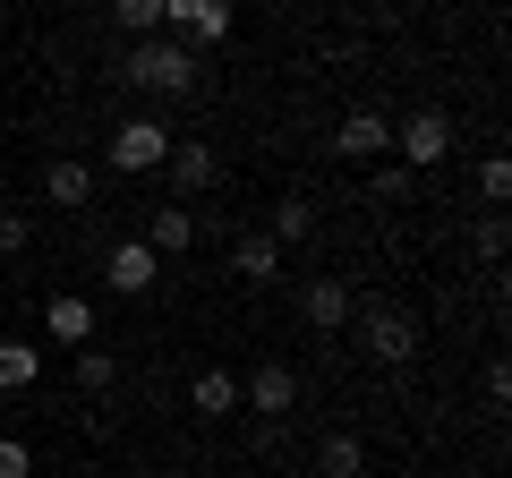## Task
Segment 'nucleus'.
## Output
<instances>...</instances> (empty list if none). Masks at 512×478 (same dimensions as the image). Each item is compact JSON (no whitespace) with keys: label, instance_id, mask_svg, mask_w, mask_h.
<instances>
[{"label":"nucleus","instance_id":"nucleus-1","mask_svg":"<svg viewBox=\"0 0 512 478\" xmlns=\"http://www.w3.org/2000/svg\"><path fill=\"white\" fill-rule=\"evenodd\" d=\"M120 77H128V86H146V94H163V103H180V94H197V52H188L180 35L137 43V52L120 60Z\"/></svg>","mask_w":512,"mask_h":478},{"label":"nucleus","instance_id":"nucleus-2","mask_svg":"<svg viewBox=\"0 0 512 478\" xmlns=\"http://www.w3.org/2000/svg\"><path fill=\"white\" fill-rule=\"evenodd\" d=\"M350 325H359V350L376 368H410V359H419V325H410L402 308H350Z\"/></svg>","mask_w":512,"mask_h":478},{"label":"nucleus","instance_id":"nucleus-3","mask_svg":"<svg viewBox=\"0 0 512 478\" xmlns=\"http://www.w3.org/2000/svg\"><path fill=\"white\" fill-rule=\"evenodd\" d=\"M453 154V111H410L402 129H393V163H410V171H427V163H444Z\"/></svg>","mask_w":512,"mask_h":478},{"label":"nucleus","instance_id":"nucleus-4","mask_svg":"<svg viewBox=\"0 0 512 478\" xmlns=\"http://www.w3.org/2000/svg\"><path fill=\"white\" fill-rule=\"evenodd\" d=\"M180 146V137L163 129V120H120V129H111V171H163V154Z\"/></svg>","mask_w":512,"mask_h":478},{"label":"nucleus","instance_id":"nucleus-5","mask_svg":"<svg viewBox=\"0 0 512 478\" xmlns=\"http://www.w3.org/2000/svg\"><path fill=\"white\" fill-rule=\"evenodd\" d=\"M103 282H111V291H120V299H146L154 282H163V257H154L146 239H120V248H111V257H103Z\"/></svg>","mask_w":512,"mask_h":478},{"label":"nucleus","instance_id":"nucleus-6","mask_svg":"<svg viewBox=\"0 0 512 478\" xmlns=\"http://www.w3.org/2000/svg\"><path fill=\"white\" fill-rule=\"evenodd\" d=\"M239 410H256V419H282V410H299V376L282 368V359H265L256 376H239Z\"/></svg>","mask_w":512,"mask_h":478},{"label":"nucleus","instance_id":"nucleus-7","mask_svg":"<svg viewBox=\"0 0 512 478\" xmlns=\"http://www.w3.org/2000/svg\"><path fill=\"white\" fill-rule=\"evenodd\" d=\"M163 18L180 26V43H188V52H205V43H222V35H231V0H171Z\"/></svg>","mask_w":512,"mask_h":478},{"label":"nucleus","instance_id":"nucleus-8","mask_svg":"<svg viewBox=\"0 0 512 478\" xmlns=\"http://www.w3.org/2000/svg\"><path fill=\"white\" fill-rule=\"evenodd\" d=\"M333 146H342L350 163H384V154H393V120H384V111H350L342 129H333Z\"/></svg>","mask_w":512,"mask_h":478},{"label":"nucleus","instance_id":"nucleus-9","mask_svg":"<svg viewBox=\"0 0 512 478\" xmlns=\"http://www.w3.org/2000/svg\"><path fill=\"white\" fill-rule=\"evenodd\" d=\"M163 171H171V180H180V205H188V197H205V188L222 180L214 146H197V137H188V146H171V154H163Z\"/></svg>","mask_w":512,"mask_h":478},{"label":"nucleus","instance_id":"nucleus-10","mask_svg":"<svg viewBox=\"0 0 512 478\" xmlns=\"http://www.w3.org/2000/svg\"><path fill=\"white\" fill-rule=\"evenodd\" d=\"M188 410H197V419H231L239 410V376L231 368H197L188 376Z\"/></svg>","mask_w":512,"mask_h":478},{"label":"nucleus","instance_id":"nucleus-11","mask_svg":"<svg viewBox=\"0 0 512 478\" xmlns=\"http://www.w3.org/2000/svg\"><path fill=\"white\" fill-rule=\"evenodd\" d=\"M43 325H52V342L86 350V342H94V299H77V291H52V308H43Z\"/></svg>","mask_w":512,"mask_h":478},{"label":"nucleus","instance_id":"nucleus-12","mask_svg":"<svg viewBox=\"0 0 512 478\" xmlns=\"http://www.w3.org/2000/svg\"><path fill=\"white\" fill-rule=\"evenodd\" d=\"M146 248H154V257H188V248H197V214H188V205H154Z\"/></svg>","mask_w":512,"mask_h":478},{"label":"nucleus","instance_id":"nucleus-13","mask_svg":"<svg viewBox=\"0 0 512 478\" xmlns=\"http://www.w3.org/2000/svg\"><path fill=\"white\" fill-rule=\"evenodd\" d=\"M299 308H308V325H316V333H342V325H350V308H359V299H350V291H342V282H333V274H316V282H308V299H299Z\"/></svg>","mask_w":512,"mask_h":478},{"label":"nucleus","instance_id":"nucleus-14","mask_svg":"<svg viewBox=\"0 0 512 478\" xmlns=\"http://www.w3.org/2000/svg\"><path fill=\"white\" fill-rule=\"evenodd\" d=\"M43 197L77 214V205L94 197V171H86V163H69V154H52V163H43Z\"/></svg>","mask_w":512,"mask_h":478},{"label":"nucleus","instance_id":"nucleus-15","mask_svg":"<svg viewBox=\"0 0 512 478\" xmlns=\"http://www.w3.org/2000/svg\"><path fill=\"white\" fill-rule=\"evenodd\" d=\"M231 274L265 291V282L282 274V248H274V239H265V231H248V239H239V248H231Z\"/></svg>","mask_w":512,"mask_h":478},{"label":"nucleus","instance_id":"nucleus-16","mask_svg":"<svg viewBox=\"0 0 512 478\" xmlns=\"http://www.w3.org/2000/svg\"><path fill=\"white\" fill-rule=\"evenodd\" d=\"M265 239H274V248L316 239V205H308V197H282V205H274V231H265Z\"/></svg>","mask_w":512,"mask_h":478},{"label":"nucleus","instance_id":"nucleus-17","mask_svg":"<svg viewBox=\"0 0 512 478\" xmlns=\"http://www.w3.org/2000/svg\"><path fill=\"white\" fill-rule=\"evenodd\" d=\"M43 376V350L35 342H0V393H26Z\"/></svg>","mask_w":512,"mask_h":478},{"label":"nucleus","instance_id":"nucleus-18","mask_svg":"<svg viewBox=\"0 0 512 478\" xmlns=\"http://www.w3.org/2000/svg\"><path fill=\"white\" fill-rule=\"evenodd\" d=\"M316 470H325V478H359V470H367L359 436H325V444H316Z\"/></svg>","mask_w":512,"mask_h":478},{"label":"nucleus","instance_id":"nucleus-19","mask_svg":"<svg viewBox=\"0 0 512 478\" xmlns=\"http://www.w3.org/2000/svg\"><path fill=\"white\" fill-rule=\"evenodd\" d=\"M77 385H86V393H111V385H120V359H111L103 342H86V350H77Z\"/></svg>","mask_w":512,"mask_h":478},{"label":"nucleus","instance_id":"nucleus-20","mask_svg":"<svg viewBox=\"0 0 512 478\" xmlns=\"http://www.w3.org/2000/svg\"><path fill=\"white\" fill-rule=\"evenodd\" d=\"M478 197H487V205L512 197V163H504V154H487V163H478Z\"/></svg>","mask_w":512,"mask_h":478},{"label":"nucleus","instance_id":"nucleus-21","mask_svg":"<svg viewBox=\"0 0 512 478\" xmlns=\"http://www.w3.org/2000/svg\"><path fill=\"white\" fill-rule=\"evenodd\" d=\"M163 9H171V0H120V26H128V35H154Z\"/></svg>","mask_w":512,"mask_h":478},{"label":"nucleus","instance_id":"nucleus-22","mask_svg":"<svg viewBox=\"0 0 512 478\" xmlns=\"http://www.w3.org/2000/svg\"><path fill=\"white\" fill-rule=\"evenodd\" d=\"M376 197L402 205V197H410V163H393V154H384V163H376Z\"/></svg>","mask_w":512,"mask_h":478},{"label":"nucleus","instance_id":"nucleus-23","mask_svg":"<svg viewBox=\"0 0 512 478\" xmlns=\"http://www.w3.org/2000/svg\"><path fill=\"white\" fill-rule=\"evenodd\" d=\"M0 478H35V453L18 436H0Z\"/></svg>","mask_w":512,"mask_h":478},{"label":"nucleus","instance_id":"nucleus-24","mask_svg":"<svg viewBox=\"0 0 512 478\" xmlns=\"http://www.w3.org/2000/svg\"><path fill=\"white\" fill-rule=\"evenodd\" d=\"M18 248H26V214H18V205H0V257H18Z\"/></svg>","mask_w":512,"mask_h":478}]
</instances>
